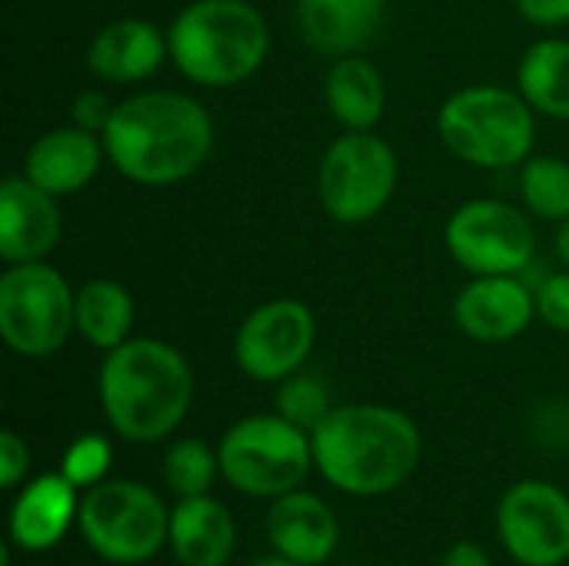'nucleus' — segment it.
<instances>
[{"instance_id": "f257e3e1", "label": "nucleus", "mask_w": 569, "mask_h": 566, "mask_svg": "<svg viewBox=\"0 0 569 566\" xmlns=\"http://www.w3.org/2000/svg\"><path fill=\"white\" fill-rule=\"evenodd\" d=\"M107 163L137 187L190 180L213 153V117L180 90H140L120 100L103 127Z\"/></svg>"}, {"instance_id": "f03ea898", "label": "nucleus", "mask_w": 569, "mask_h": 566, "mask_svg": "<svg viewBox=\"0 0 569 566\" xmlns=\"http://www.w3.org/2000/svg\"><path fill=\"white\" fill-rule=\"evenodd\" d=\"M310 440L320 477L350 497H383L397 490L413 477L423 457V434L413 417L387 404L333 407Z\"/></svg>"}, {"instance_id": "7ed1b4c3", "label": "nucleus", "mask_w": 569, "mask_h": 566, "mask_svg": "<svg viewBox=\"0 0 569 566\" xmlns=\"http://www.w3.org/2000/svg\"><path fill=\"white\" fill-rule=\"evenodd\" d=\"M97 397L110 430L127 444L167 440L193 404L187 357L157 337H130L103 354Z\"/></svg>"}, {"instance_id": "20e7f679", "label": "nucleus", "mask_w": 569, "mask_h": 566, "mask_svg": "<svg viewBox=\"0 0 569 566\" xmlns=\"http://www.w3.org/2000/svg\"><path fill=\"white\" fill-rule=\"evenodd\" d=\"M170 63L207 90L247 83L270 53V27L250 0H190L167 27Z\"/></svg>"}, {"instance_id": "39448f33", "label": "nucleus", "mask_w": 569, "mask_h": 566, "mask_svg": "<svg viewBox=\"0 0 569 566\" xmlns=\"http://www.w3.org/2000/svg\"><path fill=\"white\" fill-rule=\"evenodd\" d=\"M437 133L450 157L480 170L523 167L537 143V110L520 90L470 83L437 110Z\"/></svg>"}, {"instance_id": "423d86ee", "label": "nucleus", "mask_w": 569, "mask_h": 566, "mask_svg": "<svg viewBox=\"0 0 569 566\" xmlns=\"http://www.w3.org/2000/svg\"><path fill=\"white\" fill-rule=\"evenodd\" d=\"M220 477L243 497L277 500L310 477L313 440L303 427L280 414H253L237 420L217 444Z\"/></svg>"}, {"instance_id": "0eeeda50", "label": "nucleus", "mask_w": 569, "mask_h": 566, "mask_svg": "<svg viewBox=\"0 0 569 566\" xmlns=\"http://www.w3.org/2000/svg\"><path fill=\"white\" fill-rule=\"evenodd\" d=\"M77 334V290L47 260L7 264L0 274V337L27 360L53 357Z\"/></svg>"}, {"instance_id": "6e6552de", "label": "nucleus", "mask_w": 569, "mask_h": 566, "mask_svg": "<svg viewBox=\"0 0 569 566\" xmlns=\"http://www.w3.org/2000/svg\"><path fill=\"white\" fill-rule=\"evenodd\" d=\"M400 183L397 150L377 130H343L320 157L317 200L330 220L360 227L387 210Z\"/></svg>"}, {"instance_id": "1a4fd4ad", "label": "nucleus", "mask_w": 569, "mask_h": 566, "mask_svg": "<svg viewBox=\"0 0 569 566\" xmlns=\"http://www.w3.org/2000/svg\"><path fill=\"white\" fill-rule=\"evenodd\" d=\"M77 527L100 560L137 566L153 560L170 540V510L143 484L103 480L80 497Z\"/></svg>"}, {"instance_id": "9d476101", "label": "nucleus", "mask_w": 569, "mask_h": 566, "mask_svg": "<svg viewBox=\"0 0 569 566\" xmlns=\"http://www.w3.org/2000/svg\"><path fill=\"white\" fill-rule=\"evenodd\" d=\"M443 244L453 264L470 277L527 274L537 257V230L530 214L497 197L460 203L447 217Z\"/></svg>"}, {"instance_id": "9b49d317", "label": "nucleus", "mask_w": 569, "mask_h": 566, "mask_svg": "<svg viewBox=\"0 0 569 566\" xmlns=\"http://www.w3.org/2000/svg\"><path fill=\"white\" fill-rule=\"evenodd\" d=\"M317 317L303 300L277 297L253 307L233 337L237 367L257 384H283L310 360Z\"/></svg>"}, {"instance_id": "f8f14e48", "label": "nucleus", "mask_w": 569, "mask_h": 566, "mask_svg": "<svg viewBox=\"0 0 569 566\" xmlns=\"http://www.w3.org/2000/svg\"><path fill=\"white\" fill-rule=\"evenodd\" d=\"M497 534L520 566L569 560V497L547 480H520L497 504Z\"/></svg>"}, {"instance_id": "ddd939ff", "label": "nucleus", "mask_w": 569, "mask_h": 566, "mask_svg": "<svg viewBox=\"0 0 569 566\" xmlns=\"http://www.w3.org/2000/svg\"><path fill=\"white\" fill-rule=\"evenodd\" d=\"M537 320V290L523 274L473 277L453 297V324L473 344H510Z\"/></svg>"}, {"instance_id": "4468645a", "label": "nucleus", "mask_w": 569, "mask_h": 566, "mask_svg": "<svg viewBox=\"0 0 569 566\" xmlns=\"http://www.w3.org/2000/svg\"><path fill=\"white\" fill-rule=\"evenodd\" d=\"M60 200L40 190L23 173L0 183V260L33 264L47 260L60 244Z\"/></svg>"}, {"instance_id": "2eb2a0df", "label": "nucleus", "mask_w": 569, "mask_h": 566, "mask_svg": "<svg viewBox=\"0 0 569 566\" xmlns=\"http://www.w3.org/2000/svg\"><path fill=\"white\" fill-rule=\"evenodd\" d=\"M87 70L103 83H143L150 80L167 60V30H160L147 17H120L103 23L93 40L87 43Z\"/></svg>"}, {"instance_id": "dca6fc26", "label": "nucleus", "mask_w": 569, "mask_h": 566, "mask_svg": "<svg viewBox=\"0 0 569 566\" xmlns=\"http://www.w3.org/2000/svg\"><path fill=\"white\" fill-rule=\"evenodd\" d=\"M107 163L103 137L77 123L43 130L23 157V177L33 180L50 197L63 200L80 193Z\"/></svg>"}, {"instance_id": "f3484780", "label": "nucleus", "mask_w": 569, "mask_h": 566, "mask_svg": "<svg viewBox=\"0 0 569 566\" xmlns=\"http://www.w3.org/2000/svg\"><path fill=\"white\" fill-rule=\"evenodd\" d=\"M267 540L277 557H287L300 566H320L333 557L340 544V520L317 494L290 490L270 500Z\"/></svg>"}, {"instance_id": "a211bd4d", "label": "nucleus", "mask_w": 569, "mask_h": 566, "mask_svg": "<svg viewBox=\"0 0 569 566\" xmlns=\"http://www.w3.org/2000/svg\"><path fill=\"white\" fill-rule=\"evenodd\" d=\"M300 40L320 57L363 53L383 23V0H297Z\"/></svg>"}, {"instance_id": "6ab92c4d", "label": "nucleus", "mask_w": 569, "mask_h": 566, "mask_svg": "<svg viewBox=\"0 0 569 566\" xmlns=\"http://www.w3.org/2000/svg\"><path fill=\"white\" fill-rule=\"evenodd\" d=\"M77 487L63 474H40L13 497L7 517L10 544L27 554H43L63 540V534L77 524Z\"/></svg>"}, {"instance_id": "aec40b11", "label": "nucleus", "mask_w": 569, "mask_h": 566, "mask_svg": "<svg viewBox=\"0 0 569 566\" xmlns=\"http://www.w3.org/2000/svg\"><path fill=\"white\" fill-rule=\"evenodd\" d=\"M167 544L180 566H227L237 550L233 514L210 494L180 497L170 510Z\"/></svg>"}, {"instance_id": "412c9836", "label": "nucleus", "mask_w": 569, "mask_h": 566, "mask_svg": "<svg viewBox=\"0 0 569 566\" xmlns=\"http://www.w3.org/2000/svg\"><path fill=\"white\" fill-rule=\"evenodd\" d=\"M323 100L343 130H377L387 110V80L363 53L337 57L323 77Z\"/></svg>"}, {"instance_id": "4be33fe9", "label": "nucleus", "mask_w": 569, "mask_h": 566, "mask_svg": "<svg viewBox=\"0 0 569 566\" xmlns=\"http://www.w3.org/2000/svg\"><path fill=\"white\" fill-rule=\"evenodd\" d=\"M517 90L537 117L569 120V40L540 37L517 63Z\"/></svg>"}, {"instance_id": "5701e85b", "label": "nucleus", "mask_w": 569, "mask_h": 566, "mask_svg": "<svg viewBox=\"0 0 569 566\" xmlns=\"http://www.w3.org/2000/svg\"><path fill=\"white\" fill-rule=\"evenodd\" d=\"M133 294L110 277H93L77 290V334L93 350H113L133 337Z\"/></svg>"}, {"instance_id": "b1692460", "label": "nucleus", "mask_w": 569, "mask_h": 566, "mask_svg": "<svg viewBox=\"0 0 569 566\" xmlns=\"http://www.w3.org/2000/svg\"><path fill=\"white\" fill-rule=\"evenodd\" d=\"M520 200L537 220L560 224L569 217V160L557 153H533L520 167Z\"/></svg>"}, {"instance_id": "393cba45", "label": "nucleus", "mask_w": 569, "mask_h": 566, "mask_svg": "<svg viewBox=\"0 0 569 566\" xmlns=\"http://www.w3.org/2000/svg\"><path fill=\"white\" fill-rule=\"evenodd\" d=\"M220 474V457L210 450V444L197 437L173 440L163 454V484L177 497H203L210 494L213 480Z\"/></svg>"}, {"instance_id": "a878e982", "label": "nucleus", "mask_w": 569, "mask_h": 566, "mask_svg": "<svg viewBox=\"0 0 569 566\" xmlns=\"http://www.w3.org/2000/svg\"><path fill=\"white\" fill-rule=\"evenodd\" d=\"M333 410L330 404V390L317 374H303L297 370L293 377H287L277 390V414L287 417L290 424L303 427L307 434L317 430V424Z\"/></svg>"}, {"instance_id": "bb28decb", "label": "nucleus", "mask_w": 569, "mask_h": 566, "mask_svg": "<svg viewBox=\"0 0 569 566\" xmlns=\"http://www.w3.org/2000/svg\"><path fill=\"white\" fill-rule=\"evenodd\" d=\"M113 464V450L110 440L103 434H83L77 437L60 460V474L77 487V490H90L97 484L107 480V470Z\"/></svg>"}, {"instance_id": "cd10ccee", "label": "nucleus", "mask_w": 569, "mask_h": 566, "mask_svg": "<svg viewBox=\"0 0 569 566\" xmlns=\"http://www.w3.org/2000/svg\"><path fill=\"white\" fill-rule=\"evenodd\" d=\"M537 320L557 334H569V270L547 274L537 287Z\"/></svg>"}, {"instance_id": "c85d7f7f", "label": "nucleus", "mask_w": 569, "mask_h": 566, "mask_svg": "<svg viewBox=\"0 0 569 566\" xmlns=\"http://www.w3.org/2000/svg\"><path fill=\"white\" fill-rule=\"evenodd\" d=\"M30 474V447L20 434L3 430L0 434V487L17 490Z\"/></svg>"}, {"instance_id": "c756f323", "label": "nucleus", "mask_w": 569, "mask_h": 566, "mask_svg": "<svg viewBox=\"0 0 569 566\" xmlns=\"http://www.w3.org/2000/svg\"><path fill=\"white\" fill-rule=\"evenodd\" d=\"M113 107H117V103H113L103 90H80V93L73 97V103H70V117H73L77 127L93 130V133H103V127H107Z\"/></svg>"}, {"instance_id": "7c9ffc66", "label": "nucleus", "mask_w": 569, "mask_h": 566, "mask_svg": "<svg viewBox=\"0 0 569 566\" xmlns=\"http://www.w3.org/2000/svg\"><path fill=\"white\" fill-rule=\"evenodd\" d=\"M520 17L533 27L553 30L569 23V0H513Z\"/></svg>"}, {"instance_id": "2f4dec72", "label": "nucleus", "mask_w": 569, "mask_h": 566, "mask_svg": "<svg viewBox=\"0 0 569 566\" xmlns=\"http://www.w3.org/2000/svg\"><path fill=\"white\" fill-rule=\"evenodd\" d=\"M440 566H493V560L487 557V550L473 540H460L453 544L447 554H443V564Z\"/></svg>"}, {"instance_id": "473e14b6", "label": "nucleus", "mask_w": 569, "mask_h": 566, "mask_svg": "<svg viewBox=\"0 0 569 566\" xmlns=\"http://www.w3.org/2000/svg\"><path fill=\"white\" fill-rule=\"evenodd\" d=\"M553 254H557V260L563 264L569 270V217L567 220H560L557 224V237H553Z\"/></svg>"}, {"instance_id": "72a5a7b5", "label": "nucleus", "mask_w": 569, "mask_h": 566, "mask_svg": "<svg viewBox=\"0 0 569 566\" xmlns=\"http://www.w3.org/2000/svg\"><path fill=\"white\" fill-rule=\"evenodd\" d=\"M253 566H300V564H293V560H287V557H267V560H260V564H253Z\"/></svg>"}, {"instance_id": "f704fd0d", "label": "nucleus", "mask_w": 569, "mask_h": 566, "mask_svg": "<svg viewBox=\"0 0 569 566\" xmlns=\"http://www.w3.org/2000/svg\"><path fill=\"white\" fill-rule=\"evenodd\" d=\"M400 566H410V564H400Z\"/></svg>"}]
</instances>
